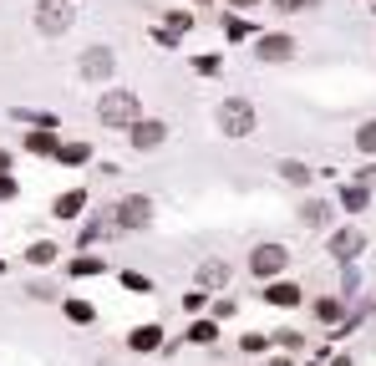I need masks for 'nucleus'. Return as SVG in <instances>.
<instances>
[{"instance_id":"7ed1b4c3","label":"nucleus","mask_w":376,"mask_h":366,"mask_svg":"<svg viewBox=\"0 0 376 366\" xmlns=\"http://www.w3.org/2000/svg\"><path fill=\"white\" fill-rule=\"evenodd\" d=\"M285 270H290V250H285V244H254L250 250V274L254 280H275Z\"/></svg>"},{"instance_id":"2eb2a0df","label":"nucleus","mask_w":376,"mask_h":366,"mask_svg":"<svg viewBox=\"0 0 376 366\" xmlns=\"http://www.w3.org/2000/svg\"><path fill=\"white\" fill-rule=\"evenodd\" d=\"M25 153H36V158H51V153H56V138H51V127H36V133H25Z\"/></svg>"},{"instance_id":"20e7f679","label":"nucleus","mask_w":376,"mask_h":366,"mask_svg":"<svg viewBox=\"0 0 376 366\" xmlns=\"http://www.w3.org/2000/svg\"><path fill=\"white\" fill-rule=\"evenodd\" d=\"M71 21H76L71 0H41V6H36V25H41L46 36H67Z\"/></svg>"},{"instance_id":"a211bd4d","label":"nucleus","mask_w":376,"mask_h":366,"mask_svg":"<svg viewBox=\"0 0 376 366\" xmlns=\"http://www.w3.org/2000/svg\"><path fill=\"white\" fill-rule=\"evenodd\" d=\"M82 208H87V193L71 189V193H61V199H56V219H76Z\"/></svg>"},{"instance_id":"4468645a","label":"nucleus","mask_w":376,"mask_h":366,"mask_svg":"<svg viewBox=\"0 0 376 366\" xmlns=\"http://www.w3.org/2000/svg\"><path fill=\"white\" fill-rule=\"evenodd\" d=\"M275 168H280V178L290 183V189H310V168H305V163H295V158H280Z\"/></svg>"},{"instance_id":"c85d7f7f","label":"nucleus","mask_w":376,"mask_h":366,"mask_svg":"<svg viewBox=\"0 0 376 366\" xmlns=\"http://www.w3.org/2000/svg\"><path fill=\"white\" fill-rule=\"evenodd\" d=\"M239 346H244V351H250V356H259V351H265L269 341H265V336H239Z\"/></svg>"},{"instance_id":"f257e3e1","label":"nucleus","mask_w":376,"mask_h":366,"mask_svg":"<svg viewBox=\"0 0 376 366\" xmlns=\"http://www.w3.org/2000/svg\"><path fill=\"white\" fill-rule=\"evenodd\" d=\"M137 117H142V102L133 97V92H102V97H97V122L102 127H127V122H137Z\"/></svg>"},{"instance_id":"6ab92c4d","label":"nucleus","mask_w":376,"mask_h":366,"mask_svg":"<svg viewBox=\"0 0 376 366\" xmlns=\"http://www.w3.org/2000/svg\"><path fill=\"white\" fill-rule=\"evenodd\" d=\"M199 285H229V265L224 259H203L199 265Z\"/></svg>"},{"instance_id":"393cba45","label":"nucleus","mask_w":376,"mask_h":366,"mask_svg":"<svg viewBox=\"0 0 376 366\" xmlns=\"http://www.w3.org/2000/svg\"><path fill=\"white\" fill-rule=\"evenodd\" d=\"M122 285H127V290H142V295L153 290V280H148V274H137V270H127V274H122Z\"/></svg>"},{"instance_id":"f3484780","label":"nucleus","mask_w":376,"mask_h":366,"mask_svg":"<svg viewBox=\"0 0 376 366\" xmlns=\"http://www.w3.org/2000/svg\"><path fill=\"white\" fill-rule=\"evenodd\" d=\"M25 259H31V265H56V259H61V250H56V244H51V239H36L31 244V250H25Z\"/></svg>"},{"instance_id":"473e14b6","label":"nucleus","mask_w":376,"mask_h":366,"mask_svg":"<svg viewBox=\"0 0 376 366\" xmlns=\"http://www.w3.org/2000/svg\"><path fill=\"white\" fill-rule=\"evenodd\" d=\"M0 274H5V259H0Z\"/></svg>"},{"instance_id":"7c9ffc66","label":"nucleus","mask_w":376,"mask_h":366,"mask_svg":"<svg viewBox=\"0 0 376 366\" xmlns=\"http://www.w3.org/2000/svg\"><path fill=\"white\" fill-rule=\"evenodd\" d=\"M229 6H239V10H244V6H259V0H229Z\"/></svg>"},{"instance_id":"ddd939ff","label":"nucleus","mask_w":376,"mask_h":366,"mask_svg":"<svg viewBox=\"0 0 376 366\" xmlns=\"http://www.w3.org/2000/svg\"><path fill=\"white\" fill-rule=\"evenodd\" d=\"M366 199H371L366 183H341V208H346V214H361V208H366Z\"/></svg>"},{"instance_id":"aec40b11","label":"nucleus","mask_w":376,"mask_h":366,"mask_svg":"<svg viewBox=\"0 0 376 366\" xmlns=\"http://www.w3.org/2000/svg\"><path fill=\"white\" fill-rule=\"evenodd\" d=\"M51 158H61V163H87V158H92V148H87V142H56V153H51Z\"/></svg>"},{"instance_id":"9b49d317","label":"nucleus","mask_w":376,"mask_h":366,"mask_svg":"<svg viewBox=\"0 0 376 366\" xmlns=\"http://www.w3.org/2000/svg\"><path fill=\"white\" fill-rule=\"evenodd\" d=\"M127 346H133L137 356H142V351H158V346H163V325H158V321L133 325V331H127Z\"/></svg>"},{"instance_id":"1a4fd4ad","label":"nucleus","mask_w":376,"mask_h":366,"mask_svg":"<svg viewBox=\"0 0 376 366\" xmlns=\"http://www.w3.org/2000/svg\"><path fill=\"white\" fill-rule=\"evenodd\" d=\"M361 250H366V234H361V229H335L331 234V255L335 259H356Z\"/></svg>"},{"instance_id":"4be33fe9","label":"nucleus","mask_w":376,"mask_h":366,"mask_svg":"<svg viewBox=\"0 0 376 366\" xmlns=\"http://www.w3.org/2000/svg\"><path fill=\"white\" fill-rule=\"evenodd\" d=\"M356 148L366 153V158H376V117H371V122H361V127H356Z\"/></svg>"},{"instance_id":"dca6fc26","label":"nucleus","mask_w":376,"mask_h":366,"mask_svg":"<svg viewBox=\"0 0 376 366\" xmlns=\"http://www.w3.org/2000/svg\"><path fill=\"white\" fill-rule=\"evenodd\" d=\"M310 310H316V321L335 325V321L346 316V300H335V295H320V300H316V305H310Z\"/></svg>"},{"instance_id":"cd10ccee","label":"nucleus","mask_w":376,"mask_h":366,"mask_svg":"<svg viewBox=\"0 0 376 366\" xmlns=\"http://www.w3.org/2000/svg\"><path fill=\"white\" fill-rule=\"evenodd\" d=\"M16 193H21V183L10 178V168H5V173H0V199H16Z\"/></svg>"},{"instance_id":"5701e85b","label":"nucleus","mask_w":376,"mask_h":366,"mask_svg":"<svg viewBox=\"0 0 376 366\" xmlns=\"http://www.w3.org/2000/svg\"><path fill=\"white\" fill-rule=\"evenodd\" d=\"M61 310H67V316H71L76 325H87V321H92V316H97V310H92V305H87V300H61Z\"/></svg>"},{"instance_id":"9d476101","label":"nucleus","mask_w":376,"mask_h":366,"mask_svg":"<svg viewBox=\"0 0 376 366\" xmlns=\"http://www.w3.org/2000/svg\"><path fill=\"white\" fill-rule=\"evenodd\" d=\"M265 300H269V305H280V310H295V305H305V290H300V285H290V280H275V285H265Z\"/></svg>"},{"instance_id":"a878e982","label":"nucleus","mask_w":376,"mask_h":366,"mask_svg":"<svg viewBox=\"0 0 376 366\" xmlns=\"http://www.w3.org/2000/svg\"><path fill=\"white\" fill-rule=\"evenodd\" d=\"M275 346H285V351H300V346H305V336H300V331H280V336H275Z\"/></svg>"},{"instance_id":"c756f323","label":"nucleus","mask_w":376,"mask_h":366,"mask_svg":"<svg viewBox=\"0 0 376 366\" xmlns=\"http://www.w3.org/2000/svg\"><path fill=\"white\" fill-rule=\"evenodd\" d=\"M356 183H366V189H371V183H376V163H366V168H361V173H356Z\"/></svg>"},{"instance_id":"f03ea898","label":"nucleus","mask_w":376,"mask_h":366,"mask_svg":"<svg viewBox=\"0 0 376 366\" xmlns=\"http://www.w3.org/2000/svg\"><path fill=\"white\" fill-rule=\"evenodd\" d=\"M254 122H259L254 102H244V97H224V107H219V133H224V138H250V133H254Z\"/></svg>"},{"instance_id":"423d86ee","label":"nucleus","mask_w":376,"mask_h":366,"mask_svg":"<svg viewBox=\"0 0 376 366\" xmlns=\"http://www.w3.org/2000/svg\"><path fill=\"white\" fill-rule=\"evenodd\" d=\"M295 51H300V46H295V36H280V31H269V36H259V41H254V56L259 61H275V67H280V61H290Z\"/></svg>"},{"instance_id":"0eeeda50","label":"nucleus","mask_w":376,"mask_h":366,"mask_svg":"<svg viewBox=\"0 0 376 366\" xmlns=\"http://www.w3.org/2000/svg\"><path fill=\"white\" fill-rule=\"evenodd\" d=\"M118 224L122 229H148L153 224V204L142 199V193H127V199L118 204Z\"/></svg>"},{"instance_id":"39448f33","label":"nucleus","mask_w":376,"mask_h":366,"mask_svg":"<svg viewBox=\"0 0 376 366\" xmlns=\"http://www.w3.org/2000/svg\"><path fill=\"white\" fill-rule=\"evenodd\" d=\"M163 138H168V122H158V117H137V122H127V142H133L137 153L163 148Z\"/></svg>"},{"instance_id":"412c9836","label":"nucleus","mask_w":376,"mask_h":366,"mask_svg":"<svg viewBox=\"0 0 376 366\" xmlns=\"http://www.w3.org/2000/svg\"><path fill=\"white\" fill-rule=\"evenodd\" d=\"M188 341L193 346H214L219 341V321H193L188 325Z\"/></svg>"},{"instance_id":"2f4dec72","label":"nucleus","mask_w":376,"mask_h":366,"mask_svg":"<svg viewBox=\"0 0 376 366\" xmlns=\"http://www.w3.org/2000/svg\"><path fill=\"white\" fill-rule=\"evenodd\" d=\"M5 168H10V153H0V173H5Z\"/></svg>"},{"instance_id":"f8f14e48","label":"nucleus","mask_w":376,"mask_h":366,"mask_svg":"<svg viewBox=\"0 0 376 366\" xmlns=\"http://www.w3.org/2000/svg\"><path fill=\"white\" fill-rule=\"evenodd\" d=\"M300 224H305V229H326V224H331V204L305 199V204H300Z\"/></svg>"},{"instance_id":"bb28decb","label":"nucleus","mask_w":376,"mask_h":366,"mask_svg":"<svg viewBox=\"0 0 376 366\" xmlns=\"http://www.w3.org/2000/svg\"><path fill=\"white\" fill-rule=\"evenodd\" d=\"M316 6H320V0H280L285 16H300V10H316Z\"/></svg>"},{"instance_id":"b1692460","label":"nucleus","mask_w":376,"mask_h":366,"mask_svg":"<svg viewBox=\"0 0 376 366\" xmlns=\"http://www.w3.org/2000/svg\"><path fill=\"white\" fill-rule=\"evenodd\" d=\"M67 270H71V274H102V259H97V255H76Z\"/></svg>"},{"instance_id":"6e6552de","label":"nucleus","mask_w":376,"mask_h":366,"mask_svg":"<svg viewBox=\"0 0 376 366\" xmlns=\"http://www.w3.org/2000/svg\"><path fill=\"white\" fill-rule=\"evenodd\" d=\"M112 67H118L112 46H92V51L82 56V76H87V82H107V76H112Z\"/></svg>"}]
</instances>
